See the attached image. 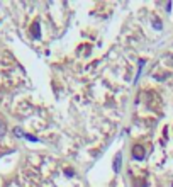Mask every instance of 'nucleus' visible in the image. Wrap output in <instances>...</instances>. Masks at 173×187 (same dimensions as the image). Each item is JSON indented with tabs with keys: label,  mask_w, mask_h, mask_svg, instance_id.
<instances>
[{
	"label": "nucleus",
	"mask_w": 173,
	"mask_h": 187,
	"mask_svg": "<svg viewBox=\"0 0 173 187\" xmlns=\"http://www.w3.org/2000/svg\"><path fill=\"white\" fill-rule=\"evenodd\" d=\"M132 157L136 160L144 158V150H143V146H134V148H132Z\"/></svg>",
	"instance_id": "obj_1"
},
{
	"label": "nucleus",
	"mask_w": 173,
	"mask_h": 187,
	"mask_svg": "<svg viewBox=\"0 0 173 187\" xmlns=\"http://www.w3.org/2000/svg\"><path fill=\"white\" fill-rule=\"evenodd\" d=\"M121 158H122V155L117 153V155H116V160H114V172H119V170H121Z\"/></svg>",
	"instance_id": "obj_2"
},
{
	"label": "nucleus",
	"mask_w": 173,
	"mask_h": 187,
	"mask_svg": "<svg viewBox=\"0 0 173 187\" xmlns=\"http://www.w3.org/2000/svg\"><path fill=\"white\" fill-rule=\"evenodd\" d=\"M37 29H39V26L34 24V26H32V34H34V38H39V31H37Z\"/></svg>",
	"instance_id": "obj_3"
}]
</instances>
